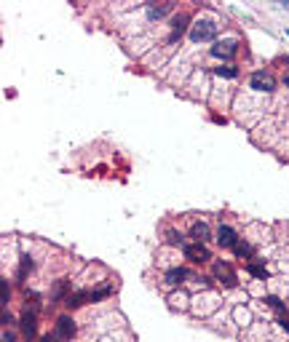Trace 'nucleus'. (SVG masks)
<instances>
[{"label":"nucleus","mask_w":289,"mask_h":342,"mask_svg":"<svg viewBox=\"0 0 289 342\" xmlns=\"http://www.w3.org/2000/svg\"><path fill=\"white\" fill-rule=\"evenodd\" d=\"M212 273H214V278H217L222 286H228V289H236L238 286V278H236V270H233V265L230 262H214V268H212Z\"/></svg>","instance_id":"nucleus-1"},{"label":"nucleus","mask_w":289,"mask_h":342,"mask_svg":"<svg viewBox=\"0 0 289 342\" xmlns=\"http://www.w3.org/2000/svg\"><path fill=\"white\" fill-rule=\"evenodd\" d=\"M217 35V24L209 22V19H198L193 27H190V40L193 43H201V40H212Z\"/></svg>","instance_id":"nucleus-2"},{"label":"nucleus","mask_w":289,"mask_h":342,"mask_svg":"<svg viewBox=\"0 0 289 342\" xmlns=\"http://www.w3.org/2000/svg\"><path fill=\"white\" fill-rule=\"evenodd\" d=\"M249 86L255 91H265V94H270L276 89V80H273V75L270 72H265V70H255L252 72V78H249Z\"/></svg>","instance_id":"nucleus-3"},{"label":"nucleus","mask_w":289,"mask_h":342,"mask_svg":"<svg viewBox=\"0 0 289 342\" xmlns=\"http://www.w3.org/2000/svg\"><path fill=\"white\" fill-rule=\"evenodd\" d=\"M185 256H188L190 262H195V265H201V262H209L212 260V254H209V249H207V243H188L185 246Z\"/></svg>","instance_id":"nucleus-4"},{"label":"nucleus","mask_w":289,"mask_h":342,"mask_svg":"<svg viewBox=\"0 0 289 342\" xmlns=\"http://www.w3.org/2000/svg\"><path fill=\"white\" fill-rule=\"evenodd\" d=\"M217 243L222 246V249H236V243H238L236 230H233V227H228V225H220V227H217Z\"/></svg>","instance_id":"nucleus-5"},{"label":"nucleus","mask_w":289,"mask_h":342,"mask_svg":"<svg viewBox=\"0 0 289 342\" xmlns=\"http://www.w3.org/2000/svg\"><path fill=\"white\" fill-rule=\"evenodd\" d=\"M75 331H78V326H75V321H72L70 316H59L57 318V337L59 339H72Z\"/></svg>","instance_id":"nucleus-6"},{"label":"nucleus","mask_w":289,"mask_h":342,"mask_svg":"<svg viewBox=\"0 0 289 342\" xmlns=\"http://www.w3.org/2000/svg\"><path fill=\"white\" fill-rule=\"evenodd\" d=\"M236 40H217L212 46V56H217V59H230V56H236Z\"/></svg>","instance_id":"nucleus-7"},{"label":"nucleus","mask_w":289,"mask_h":342,"mask_svg":"<svg viewBox=\"0 0 289 342\" xmlns=\"http://www.w3.org/2000/svg\"><path fill=\"white\" fill-rule=\"evenodd\" d=\"M19 324H22V334H24L27 339H32V337H35V331H38V326H35V313L24 310V313H22V318H19Z\"/></svg>","instance_id":"nucleus-8"},{"label":"nucleus","mask_w":289,"mask_h":342,"mask_svg":"<svg viewBox=\"0 0 289 342\" xmlns=\"http://www.w3.org/2000/svg\"><path fill=\"white\" fill-rule=\"evenodd\" d=\"M190 238H193L195 243H207V241L212 238L209 225H207V222H195V225L190 227Z\"/></svg>","instance_id":"nucleus-9"},{"label":"nucleus","mask_w":289,"mask_h":342,"mask_svg":"<svg viewBox=\"0 0 289 342\" xmlns=\"http://www.w3.org/2000/svg\"><path fill=\"white\" fill-rule=\"evenodd\" d=\"M185 30H188V16H185V14L174 16V19H172V35H169V43H174L177 37H182Z\"/></svg>","instance_id":"nucleus-10"},{"label":"nucleus","mask_w":289,"mask_h":342,"mask_svg":"<svg viewBox=\"0 0 289 342\" xmlns=\"http://www.w3.org/2000/svg\"><path fill=\"white\" fill-rule=\"evenodd\" d=\"M172 3H163V6H155V3H147V19H150V22H158V19H163L166 14L172 11Z\"/></svg>","instance_id":"nucleus-11"},{"label":"nucleus","mask_w":289,"mask_h":342,"mask_svg":"<svg viewBox=\"0 0 289 342\" xmlns=\"http://www.w3.org/2000/svg\"><path fill=\"white\" fill-rule=\"evenodd\" d=\"M185 278H190V273L185 268H172L169 273H166V283H172V286H177V283H182Z\"/></svg>","instance_id":"nucleus-12"},{"label":"nucleus","mask_w":289,"mask_h":342,"mask_svg":"<svg viewBox=\"0 0 289 342\" xmlns=\"http://www.w3.org/2000/svg\"><path fill=\"white\" fill-rule=\"evenodd\" d=\"M252 275H255V278H260V281H265L268 278V270L263 268V265H255V262H249V268H246Z\"/></svg>","instance_id":"nucleus-13"},{"label":"nucleus","mask_w":289,"mask_h":342,"mask_svg":"<svg viewBox=\"0 0 289 342\" xmlns=\"http://www.w3.org/2000/svg\"><path fill=\"white\" fill-rule=\"evenodd\" d=\"M8 300H11V289H8V281H0V302L8 305Z\"/></svg>","instance_id":"nucleus-14"},{"label":"nucleus","mask_w":289,"mask_h":342,"mask_svg":"<svg viewBox=\"0 0 289 342\" xmlns=\"http://www.w3.org/2000/svg\"><path fill=\"white\" fill-rule=\"evenodd\" d=\"M214 72H217L220 78H236V75H238L236 67H214Z\"/></svg>","instance_id":"nucleus-15"},{"label":"nucleus","mask_w":289,"mask_h":342,"mask_svg":"<svg viewBox=\"0 0 289 342\" xmlns=\"http://www.w3.org/2000/svg\"><path fill=\"white\" fill-rule=\"evenodd\" d=\"M166 243H169V246H182V235L177 230H169V233H166Z\"/></svg>","instance_id":"nucleus-16"},{"label":"nucleus","mask_w":289,"mask_h":342,"mask_svg":"<svg viewBox=\"0 0 289 342\" xmlns=\"http://www.w3.org/2000/svg\"><path fill=\"white\" fill-rule=\"evenodd\" d=\"M30 270H32V260H30V256H22V265H19V278H24V275L30 273Z\"/></svg>","instance_id":"nucleus-17"},{"label":"nucleus","mask_w":289,"mask_h":342,"mask_svg":"<svg viewBox=\"0 0 289 342\" xmlns=\"http://www.w3.org/2000/svg\"><path fill=\"white\" fill-rule=\"evenodd\" d=\"M233 251H236L238 256H252V246L249 243H236V249H233Z\"/></svg>","instance_id":"nucleus-18"},{"label":"nucleus","mask_w":289,"mask_h":342,"mask_svg":"<svg viewBox=\"0 0 289 342\" xmlns=\"http://www.w3.org/2000/svg\"><path fill=\"white\" fill-rule=\"evenodd\" d=\"M265 302H268V305H270V308H273V310H278V313H281V310H284V305H281V300H278V297H273V294H270V297H265Z\"/></svg>","instance_id":"nucleus-19"},{"label":"nucleus","mask_w":289,"mask_h":342,"mask_svg":"<svg viewBox=\"0 0 289 342\" xmlns=\"http://www.w3.org/2000/svg\"><path fill=\"white\" fill-rule=\"evenodd\" d=\"M64 291H67V281H59V283H57V289H54V297H57V300H59V297H64ZM64 300H67V297H64Z\"/></svg>","instance_id":"nucleus-20"},{"label":"nucleus","mask_w":289,"mask_h":342,"mask_svg":"<svg viewBox=\"0 0 289 342\" xmlns=\"http://www.w3.org/2000/svg\"><path fill=\"white\" fill-rule=\"evenodd\" d=\"M24 300H27V305H32V310H38V294L35 291H27Z\"/></svg>","instance_id":"nucleus-21"},{"label":"nucleus","mask_w":289,"mask_h":342,"mask_svg":"<svg viewBox=\"0 0 289 342\" xmlns=\"http://www.w3.org/2000/svg\"><path fill=\"white\" fill-rule=\"evenodd\" d=\"M278 324H281V329H286V331H289V318H286V316L278 318Z\"/></svg>","instance_id":"nucleus-22"},{"label":"nucleus","mask_w":289,"mask_h":342,"mask_svg":"<svg viewBox=\"0 0 289 342\" xmlns=\"http://www.w3.org/2000/svg\"><path fill=\"white\" fill-rule=\"evenodd\" d=\"M3 324H14V318H11V313H6V310H3Z\"/></svg>","instance_id":"nucleus-23"},{"label":"nucleus","mask_w":289,"mask_h":342,"mask_svg":"<svg viewBox=\"0 0 289 342\" xmlns=\"http://www.w3.org/2000/svg\"><path fill=\"white\" fill-rule=\"evenodd\" d=\"M3 342H14V334H8V331H3Z\"/></svg>","instance_id":"nucleus-24"},{"label":"nucleus","mask_w":289,"mask_h":342,"mask_svg":"<svg viewBox=\"0 0 289 342\" xmlns=\"http://www.w3.org/2000/svg\"><path fill=\"white\" fill-rule=\"evenodd\" d=\"M40 342H54L51 337H40Z\"/></svg>","instance_id":"nucleus-25"},{"label":"nucleus","mask_w":289,"mask_h":342,"mask_svg":"<svg viewBox=\"0 0 289 342\" xmlns=\"http://www.w3.org/2000/svg\"><path fill=\"white\" fill-rule=\"evenodd\" d=\"M284 83H286V86H289V75H286V78H284Z\"/></svg>","instance_id":"nucleus-26"}]
</instances>
